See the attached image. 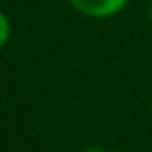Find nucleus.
I'll list each match as a JSON object with an SVG mask.
<instances>
[{"label": "nucleus", "instance_id": "nucleus-1", "mask_svg": "<svg viewBox=\"0 0 152 152\" xmlns=\"http://www.w3.org/2000/svg\"><path fill=\"white\" fill-rule=\"evenodd\" d=\"M69 2L78 14L87 18H110L119 14L128 0H69Z\"/></svg>", "mask_w": 152, "mask_h": 152}, {"label": "nucleus", "instance_id": "nucleus-3", "mask_svg": "<svg viewBox=\"0 0 152 152\" xmlns=\"http://www.w3.org/2000/svg\"><path fill=\"white\" fill-rule=\"evenodd\" d=\"M83 152H105V150H83Z\"/></svg>", "mask_w": 152, "mask_h": 152}, {"label": "nucleus", "instance_id": "nucleus-4", "mask_svg": "<svg viewBox=\"0 0 152 152\" xmlns=\"http://www.w3.org/2000/svg\"><path fill=\"white\" fill-rule=\"evenodd\" d=\"M150 23H152V5H150Z\"/></svg>", "mask_w": 152, "mask_h": 152}, {"label": "nucleus", "instance_id": "nucleus-2", "mask_svg": "<svg viewBox=\"0 0 152 152\" xmlns=\"http://www.w3.org/2000/svg\"><path fill=\"white\" fill-rule=\"evenodd\" d=\"M9 36H11V25L7 20V16L0 11V49L9 43Z\"/></svg>", "mask_w": 152, "mask_h": 152}]
</instances>
